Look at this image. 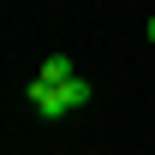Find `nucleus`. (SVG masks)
I'll list each match as a JSON object with an SVG mask.
<instances>
[{
	"label": "nucleus",
	"mask_w": 155,
	"mask_h": 155,
	"mask_svg": "<svg viewBox=\"0 0 155 155\" xmlns=\"http://www.w3.org/2000/svg\"><path fill=\"white\" fill-rule=\"evenodd\" d=\"M24 101H30L42 119H60V114H72V107L90 101V84H84V78H72V84H42V78H30Z\"/></svg>",
	"instance_id": "1"
},
{
	"label": "nucleus",
	"mask_w": 155,
	"mask_h": 155,
	"mask_svg": "<svg viewBox=\"0 0 155 155\" xmlns=\"http://www.w3.org/2000/svg\"><path fill=\"white\" fill-rule=\"evenodd\" d=\"M42 84H72V78H78V66H72V60H66V54H48V60H42Z\"/></svg>",
	"instance_id": "2"
},
{
	"label": "nucleus",
	"mask_w": 155,
	"mask_h": 155,
	"mask_svg": "<svg viewBox=\"0 0 155 155\" xmlns=\"http://www.w3.org/2000/svg\"><path fill=\"white\" fill-rule=\"evenodd\" d=\"M149 42H155V18H149Z\"/></svg>",
	"instance_id": "3"
}]
</instances>
